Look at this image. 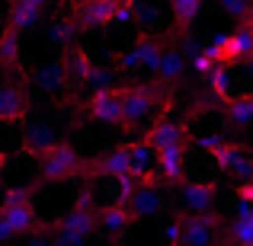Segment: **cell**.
<instances>
[{"label": "cell", "instance_id": "7402d4cb", "mask_svg": "<svg viewBox=\"0 0 253 246\" xmlns=\"http://www.w3.org/2000/svg\"><path fill=\"white\" fill-rule=\"evenodd\" d=\"M170 3V13H173V26H176V32H189V26L196 23L199 10H202L205 0H167Z\"/></svg>", "mask_w": 253, "mask_h": 246}, {"label": "cell", "instance_id": "1f68e13d", "mask_svg": "<svg viewBox=\"0 0 253 246\" xmlns=\"http://www.w3.org/2000/svg\"><path fill=\"white\" fill-rule=\"evenodd\" d=\"M16 3H29V6H39V10H45V3H48V0H16Z\"/></svg>", "mask_w": 253, "mask_h": 246}, {"label": "cell", "instance_id": "ffe728a7", "mask_svg": "<svg viewBox=\"0 0 253 246\" xmlns=\"http://www.w3.org/2000/svg\"><path fill=\"white\" fill-rule=\"evenodd\" d=\"M42 19V10L29 3H16V0H6V26H13L16 32H26Z\"/></svg>", "mask_w": 253, "mask_h": 246}, {"label": "cell", "instance_id": "603a6c76", "mask_svg": "<svg viewBox=\"0 0 253 246\" xmlns=\"http://www.w3.org/2000/svg\"><path fill=\"white\" fill-rule=\"evenodd\" d=\"M0 68L19 70V32L13 26H3L0 32Z\"/></svg>", "mask_w": 253, "mask_h": 246}, {"label": "cell", "instance_id": "8992f818", "mask_svg": "<svg viewBox=\"0 0 253 246\" xmlns=\"http://www.w3.org/2000/svg\"><path fill=\"white\" fill-rule=\"evenodd\" d=\"M32 115V96H29V70L19 68V77L0 80V122L3 125H23Z\"/></svg>", "mask_w": 253, "mask_h": 246}, {"label": "cell", "instance_id": "f546056e", "mask_svg": "<svg viewBox=\"0 0 253 246\" xmlns=\"http://www.w3.org/2000/svg\"><path fill=\"white\" fill-rule=\"evenodd\" d=\"M13 240H16V234H13V230L3 224V217H0V243H13Z\"/></svg>", "mask_w": 253, "mask_h": 246}, {"label": "cell", "instance_id": "484cf974", "mask_svg": "<svg viewBox=\"0 0 253 246\" xmlns=\"http://www.w3.org/2000/svg\"><path fill=\"white\" fill-rule=\"evenodd\" d=\"M209 83H211V93H215V99H221V103H228V99H231V90H228V83H231V68L218 64V68L209 74Z\"/></svg>", "mask_w": 253, "mask_h": 246}, {"label": "cell", "instance_id": "d6986e66", "mask_svg": "<svg viewBox=\"0 0 253 246\" xmlns=\"http://www.w3.org/2000/svg\"><path fill=\"white\" fill-rule=\"evenodd\" d=\"M224 118H228L231 128H247V125H253V93L231 96L224 103Z\"/></svg>", "mask_w": 253, "mask_h": 246}, {"label": "cell", "instance_id": "ac0fdd59", "mask_svg": "<svg viewBox=\"0 0 253 246\" xmlns=\"http://www.w3.org/2000/svg\"><path fill=\"white\" fill-rule=\"evenodd\" d=\"M55 141H61V138L55 135V128H51L48 122H32L29 131L23 135V141H19V154H26V157H42Z\"/></svg>", "mask_w": 253, "mask_h": 246}, {"label": "cell", "instance_id": "83f0119b", "mask_svg": "<svg viewBox=\"0 0 253 246\" xmlns=\"http://www.w3.org/2000/svg\"><path fill=\"white\" fill-rule=\"evenodd\" d=\"M86 83H93V90H109V86H116L112 83V70H103V68H93Z\"/></svg>", "mask_w": 253, "mask_h": 246}, {"label": "cell", "instance_id": "44dd1931", "mask_svg": "<svg viewBox=\"0 0 253 246\" xmlns=\"http://www.w3.org/2000/svg\"><path fill=\"white\" fill-rule=\"evenodd\" d=\"M29 83H36L39 90H45V93H61V90H68V80H64L61 64H45V68L32 70V74H29Z\"/></svg>", "mask_w": 253, "mask_h": 246}, {"label": "cell", "instance_id": "7c38bea8", "mask_svg": "<svg viewBox=\"0 0 253 246\" xmlns=\"http://www.w3.org/2000/svg\"><path fill=\"white\" fill-rule=\"evenodd\" d=\"M86 115L93 122L103 125H116L122 128V96H119V86H109V90H93V96L86 99Z\"/></svg>", "mask_w": 253, "mask_h": 246}, {"label": "cell", "instance_id": "d6a6232c", "mask_svg": "<svg viewBox=\"0 0 253 246\" xmlns=\"http://www.w3.org/2000/svg\"><path fill=\"white\" fill-rule=\"evenodd\" d=\"M109 246H122V243H119V240H116V243H109Z\"/></svg>", "mask_w": 253, "mask_h": 246}, {"label": "cell", "instance_id": "7a4b0ae2", "mask_svg": "<svg viewBox=\"0 0 253 246\" xmlns=\"http://www.w3.org/2000/svg\"><path fill=\"white\" fill-rule=\"evenodd\" d=\"M119 96H122V131L138 135L144 128V122H151L154 115L167 112V90L157 80H131L119 83Z\"/></svg>", "mask_w": 253, "mask_h": 246}, {"label": "cell", "instance_id": "d4e9b609", "mask_svg": "<svg viewBox=\"0 0 253 246\" xmlns=\"http://www.w3.org/2000/svg\"><path fill=\"white\" fill-rule=\"evenodd\" d=\"M218 6H221L237 26H253V3L250 0H218Z\"/></svg>", "mask_w": 253, "mask_h": 246}, {"label": "cell", "instance_id": "9c48e42d", "mask_svg": "<svg viewBox=\"0 0 253 246\" xmlns=\"http://www.w3.org/2000/svg\"><path fill=\"white\" fill-rule=\"evenodd\" d=\"M122 0H71L68 13L64 16L71 19L77 32H90V29H103V26L116 23V13Z\"/></svg>", "mask_w": 253, "mask_h": 246}, {"label": "cell", "instance_id": "4dcf8cb0", "mask_svg": "<svg viewBox=\"0 0 253 246\" xmlns=\"http://www.w3.org/2000/svg\"><path fill=\"white\" fill-rule=\"evenodd\" d=\"M6 163H10V154H6V150H0V179H3V170H6Z\"/></svg>", "mask_w": 253, "mask_h": 246}, {"label": "cell", "instance_id": "277c9868", "mask_svg": "<svg viewBox=\"0 0 253 246\" xmlns=\"http://www.w3.org/2000/svg\"><path fill=\"white\" fill-rule=\"evenodd\" d=\"M0 217L3 224L19 237H32L42 230V221H39V211H36V192L29 185H16V189H6L3 192V202H0Z\"/></svg>", "mask_w": 253, "mask_h": 246}, {"label": "cell", "instance_id": "52a82bcc", "mask_svg": "<svg viewBox=\"0 0 253 246\" xmlns=\"http://www.w3.org/2000/svg\"><path fill=\"white\" fill-rule=\"evenodd\" d=\"M215 64L224 68H241V64H253V26H237L228 35H218L211 45H205Z\"/></svg>", "mask_w": 253, "mask_h": 246}, {"label": "cell", "instance_id": "ba28073f", "mask_svg": "<svg viewBox=\"0 0 253 246\" xmlns=\"http://www.w3.org/2000/svg\"><path fill=\"white\" fill-rule=\"evenodd\" d=\"M167 45H170V42H167L164 35H154V32H141V35L135 38V45H131L125 55H119L116 70H119V74H135V70H141V68H144V70H154Z\"/></svg>", "mask_w": 253, "mask_h": 246}, {"label": "cell", "instance_id": "5bb4252c", "mask_svg": "<svg viewBox=\"0 0 253 246\" xmlns=\"http://www.w3.org/2000/svg\"><path fill=\"white\" fill-rule=\"evenodd\" d=\"M61 70H64V80H68V90L71 86H84L90 80V70H93V61H90V51L84 48V45L71 42L68 48H64L61 55Z\"/></svg>", "mask_w": 253, "mask_h": 246}, {"label": "cell", "instance_id": "cb8c5ba5", "mask_svg": "<svg viewBox=\"0 0 253 246\" xmlns=\"http://www.w3.org/2000/svg\"><path fill=\"white\" fill-rule=\"evenodd\" d=\"M224 246H253V221H241L234 217L231 224H224Z\"/></svg>", "mask_w": 253, "mask_h": 246}, {"label": "cell", "instance_id": "9a60e30c", "mask_svg": "<svg viewBox=\"0 0 253 246\" xmlns=\"http://www.w3.org/2000/svg\"><path fill=\"white\" fill-rule=\"evenodd\" d=\"M179 198H183V211L189 214H205V211H215L218 202V185L215 182H183L179 185Z\"/></svg>", "mask_w": 253, "mask_h": 246}, {"label": "cell", "instance_id": "30bf717a", "mask_svg": "<svg viewBox=\"0 0 253 246\" xmlns=\"http://www.w3.org/2000/svg\"><path fill=\"white\" fill-rule=\"evenodd\" d=\"M141 141L148 144L154 154H157V150H164V147L189 144V125H186V122H176V118H170L167 112H161V115L151 122V128L144 131Z\"/></svg>", "mask_w": 253, "mask_h": 246}, {"label": "cell", "instance_id": "e575fe53", "mask_svg": "<svg viewBox=\"0 0 253 246\" xmlns=\"http://www.w3.org/2000/svg\"><path fill=\"white\" fill-rule=\"evenodd\" d=\"M250 3H253V0H250Z\"/></svg>", "mask_w": 253, "mask_h": 246}, {"label": "cell", "instance_id": "5b68a950", "mask_svg": "<svg viewBox=\"0 0 253 246\" xmlns=\"http://www.w3.org/2000/svg\"><path fill=\"white\" fill-rule=\"evenodd\" d=\"M179 227L176 246H224V217L221 211H205V214H189V211H176L173 214Z\"/></svg>", "mask_w": 253, "mask_h": 246}, {"label": "cell", "instance_id": "2e32d148", "mask_svg": "<svg viewBox=\"0 0 253 246\" xmlns=\"http://www.w3.org/2000/svg\"><path fill=\"white\" fill-rule=\"evenodd\" d=\"M157 173H161L164 182H186V144H176V147H164L154 154Z\"/></svg>", "mask_w": 253, "mask_h": 246}, {"label": "cell", "instance_id": "4fadbf2b", "mask_svg": "<svg viewBox=\"0 0 253 246\" xmlns=\"http://www.w3.org/2000/svg\"><path fill=\"white\" fill-rule=\"evenodd\" d=\"M186 51H183V45H167L164 48V55H161V61H157V68L151 70L154 74V80L164 86V90H173L179 80H183V74H186Z\"/></svg>", "mask_w": 253, "mask_h": 246}, {"label": "cell", "instance_id": "f1b7e54d", "mask_svg": "<svg viewBox=\"0 0 253 246\" xmlns=\"http://www.w3.org/2000/svg\"><path fill=\"white\" fill-rule=\"evenodd\" d=\"M234 195H237V202H247V205H253V182H241Z\"/></svg>", "mask_w": 253, "mask_h": 246}, {"label": "cell", "instance_id": "e0dca14e", "mask_svg": "<svg viewBox=\"0 0 253 246\" xmlns=\"http://www.w3.org/2000/svg\"><path fill=\"white\" fill-rule=\"evenodd\" d=\"M96 221H99V230H106L109 237H116V240H119V234H125V230L135 224V217H131L128 205L116 198V202L99 205V208H96Z\"/></svg>", "mask_w": 253, "mask_h": 246}, {"label": "cell", "instance_id": "4316f807", "mask_svg": "<svg viewBox=\"0 0 253 246\" xmlns=\"http://www.w3.org/2000/svg\"><path fill=\"white\" fill-rule=\"evenodd\" d=\"M189 61H192V70H196V74H205V77H209L211 70L218 68V64H215V58L209 55V48H199L196 55L189 58Z\"/></svg>", "mask_w": 253, "mask_h": 246}, {"label": "cell", "instance_id": "6da1fadb", "mask_svg": "<svg viewBox=\"0 0 253 246\" xmlns=\"http://www.w3.org/2000/svg\"><path fill=\"white\" fill-rule=\"evenodd\" d=\"M96 208H99V205L93 202L90 182H84L81 189H77L71 208L64 211L61 217L42 224V230H39V234H48V243L51 246H86V243L93 240V234L99 230Z\"/></svg>", "mask_w": 253, "mask_h": 246}, {"label": "cell", "instance_id": "8fae6325", "mask_svg": "<svg viewBox=\"0 0 253 246\" xmlns=\"http://www.w3.org/2000/svg\"><path fill=\"white\" fill-rule=\"evenodd\" d=\"M164 179L157 176V179H151V182H141L135 192H131V198L125 205H128V211H131V217H135V224L141 221V217H154V214H161L164 208H167V198H164Z\"/></svg>", "mask_w": 253, "mask_h": 246}, {"label": "cell", "instance_id": "3957f363", "mask_svg": "<svg viewBox=\"0 0 253 246\" xmlns=\"http://www.w3.org/2000/svg\"><path fill=\"white\" fill-rule=\"evenodd\" d=\"M84 163H86V157L77 154V147L68 141V138H61V141H55L42 157H39V173L29 182V189L39 192V189H45V185L84 179Z\"/></svg>", "mask_w": 253, "mask_h": 246}, {"label": "cell", "instance_id": "836d02e7", "mask_svg": "<svg viewBox=\"0 0 253 246\" xmlns=\"http://www.w3.org/2000/svg\"><path fill=\"white\" fill-rule=\"evenodd\" d=\"M0 246H10V243H0Z\"/></svg>", "mask_w": 253, "mask_h": 246}]
</instances>
